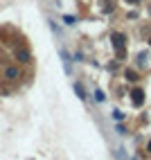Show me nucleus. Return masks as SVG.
Returning a JSON list of instances; mask_svg holds the SVG:
<instances>
[{
    "instance_id": "obj_1",
    "label": "nucleus",
    "mask_w": 151,
    "mask_h": 160,
    "mask_svg": "<svg viewBox=\"0 0 151 160\" xmlns=\"http://www.w3.org/2000/svg\"><path fill=\"white\" fill-rule=\"evenodd\" d=\"M5 77H7V79H18V77H20V70H18L16 66H7V68H5Z\"/></svg>"
},
{
    "instance_id": "obj_2",
    "label": "nucleus",
    "mask_w": 151,
    "mask_h": 160,
    "mask_svg": "<svg viewBox=\"0 0 151 160\" xmlns=\"http://www.w3.org/2000/svg\"><path fill=\"white\" fill-rule=\"evenodd\" d=\"M113 45L122 52V48H124V36H122V34H113Z\"/></svg>"
},
{
    "instance_id": "obj_3",
    "label": "nucleus",
    "mask_w": 151,
    "mask_h": 160,
    "mask_svg": "<svg viewBox=\"0 0 151 160\" xmlns=\"http://www.w3.org/2000/svg\"><path fill=\"white\" fill-rule=\"evenodd\" d=\"M142 102H144V92L142 90H133V104L135 106H142Z\"/></svg>"
},
{
    "instance_id": "obj_4",
    "label": "nucleus",
    "mask_w": 151,
    "mask_h": 160,
    "mask_svg": "<svg viewBox=\"0 0 151 160\" xmlns=\"http://www.w3.org/2000/svg\"><path fill=\"white\" fill-rule=\"evenodd\" d=\"M74 92H77V95H79V97H81V99H86V97H88V95H86V90H83V86H81V83H79V81H77V83H74Z\"/></svg>"
},
{
    "instance_id": "obj_5",
    "label": "nucleus",
    "mask_w": 151,
    "mask_h": 160,
    "mask_svg": "<svg viewBox=\"0 0 151 160\" xmlns=\"http://www.w3.org/2000/svg\"><path fill=\"white\" fill-rule=\"evenodd\" d=\"M16 59H18V61H29V52H27V50H18V52H16Z\"/></svg>"
},
{
    "instance_id": "obj_6",
    "label": "nucleus",
    "mask_w": 151,
    "mask_h": 160,
    "mask_svg": "<svg viewBox=\"0 0 151 160\" xmlns=\"http://www.w3.org/2000/svg\"><path fill=\"white\" fill-rule=\"evenodd\" d=\"M95 99H97V102H104L106 97H104V92H102V90H95Z\"/></svg>"
},
{
    "instance_id": "obj_7",
    "label": "nucleus",
    "mask_w": 151,
    "mask_h": 160,
    "mask_svg": "<svg viewBox=\"0 0 151 160\" xmlns=\"http://www.w3.org/2000/svg\"><path fill=\"white\" fill-rule=\"evenodd\" d=\"M147 59H149V54H147V52H144V54H140V57H138V61H140V63H147Z\"/></svg>"
},
{
    "instance_id": "obj_8",
    "label": "nucleus",
    "mask_w": 151,
    "mask_h": 160,
    "mask_svg": "<svg viewBox=\"0 0 151 160\" xmlns=\"http://www.w3.org/2000/svg\"><path fill=\"white\" fill-rule=\"evenodd\" d=\"M126 79H138V77H135V72H131V70H126Z\"/></svg>"
},
{
    "instance_id": "obj_9",
    "label": "nucleus",
    "mask_w": 151,
    "mask_h": 160,
    "mask_svg": "<svg viewBox=\"0 0 151 160\" xmlns=\"http://www.w3.org/2000/svg\"><path fill=\"white\" fill-rule=\"evenodd\" d=\"M128 2H135V0H128Z\"/></svg>"
},
{
    "instance_id": "obj_10",
    "label": "nucleus",
    "mask_w": 151,
    "mask_h": 160,
    "mask_svg": "<svg viewBox=\"0 0 151 160\" xmlns=\"http://www.w3.org/2000/svg\"><path fill=\"white\" fill-rule=\"evenodd\" d=\"M149 149H151V144H149Z\"/></svg>"
}]
</instances>
